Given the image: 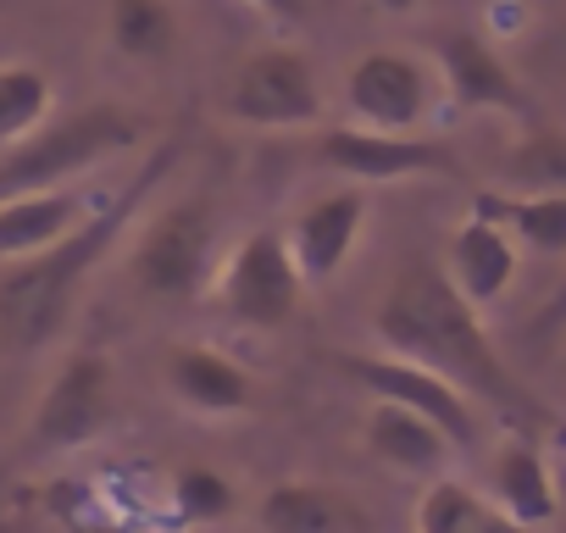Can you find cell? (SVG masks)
Segmentation results:
<instances>
[{
	"label": "cell",
	"instance_id": "obj_24",
	"mask_svg": "<svg viewBox=\"0 0 566 533\" xmlns=\"http://www.w3.org/2000/svg\"><path fill=\"white\" fill-rule=\"evenodd\" d=\"M172 505L184 522H222L233 511V483L211 467H184L172 478Z\"/></svg>",
	"mask_w": 566,
	"mask_h": 533
},
{
	"label": "cell",
	"instance_id": "obj_9",
	"mask_svg": "<svg viewBox=\"0 0 566 533\" xmlns=\"http://www.w3.org/2000/svg\"><path fill=\"white\" fill-rule=\"evenodd\" d=\"M334 367L345 378H356L367 389V400H395V406L428 417L455 450L478 445V411L450 378H439V373H428L406 356H389V351L384 356H334Z\"/></svg>",
	"mask_w": 566,
	"mask_h": 533
},
{
	"label": "cell",
	"instance_id": "obj_3",
	"mask_svg": "<svg viewBox=\"0 0 566 533\" xmlns=\"http://www.w3.org/2000/svg\"><path fill=\"white\" fill-rule=\"evenodd\" d=\"M139 134H145V123L128 106H84L67 117H45L34 134H23L0 156V200L29 195V189L78 184L90 167L139 145Z\"/></svg>",
	"mask_w": 566,
	"mask_h": 533
},
{
	"label": "cell",
	"instance_id": "obj_5",
	"mask_svg": "<svg viewBox=\"0 0 566 533\" xmlns=\"http://www.w3.org/2000/svg\"><path fill=\"white\" fill-rule=\"evenodd\" d=\"M128 273H134L139 295H150V301H195V295H206L211 273H217V239H211L206 200H178V206L156 211L139 228Z\"/></svg>",
	"mask_w": 566,
	"mask_h": 533
},
{
	"label": "cell",
	"instance_id": "obj_6",
	"mask_svg": "<svg viewBox=\"0 0 566 533\" xmlns=\"http://www.w3.org/2000/svg\"><path fill=\"white\" fill-rule=\"evenodd\" d=\"M222 112L244 128H312L323 123V84L306 51H255L228 79Z\"/></svg>",
	"mask_w": 566,
	"mask_h": 533
},
{
	"label": "cell",
	"instance_id": "obj_8",
	"mask_svg": "<svg viewBox=\"0 0 566 533\" xmlns=\"http://www.w3.org/2000/svg\"><path fill=\"white\" fill-rule=\"evenodd\" d=\"M317 161L350 184H411V178H455L461 161L422 139V134H384V128H361V123H345V128H328L317 134Z\"/></svg>",
	"mask_w": 566,
	"mask_h": 533
},
{
	"label": "cell",
	"instance_id": "obj_13",
	"mask_svg": "<svg viewBox=\"0 0 566 533\" xmlns=\"http://www.w3.org/2000/svg\"><path fill=\"white\" fill-rule=\"evenodd\" d=\"M444 279L461 290V301H472L478 312H489L494 301H505V290L516 284V266H522V244L494 222V217H467L455 233H450V250H444Z\"/></svg>",
	"mask_w": 566,
	"mask_h": 533
},
{
	"label": "cell",
	"instance_id": "obj_22",
	"mask_svg": "<svg viewBox=\"0 0 566 533\" xmlns=\"http://www.w3.org/2000/svg\"><path fill=\"white\" fill-rule=\"evenodd\" d=\"M500 189L511 195L566 189V128H527L500 161Z\"/></svg>",
	"mask_w": 566,
	"mask_h": 533
},
{
	"label": "cell",
	"instance_id": "obj_12",
	"mask_svg": "<svg viewBox=\"0 0 566 533\" xmlns=\"http://www.w3.org/2000/svg\"><path fill=\"white\" fill-rule=\"evenodd\" d=\"M433 62H439V84L444 95L461 106V112H500V117H533V101L522 90V79L500 62V51L467 29L455 34H439L433 45Z\"/></svg>",
	"mask_w": 566,
	"mask_h": 533
},
{
	"label": "cell",
	"instance_id": "obj_19",
	"mask_svg": "<svg viewBox=\"0 0 566 533\" xmlns=\"http://www.w3.org/2000/svg\"><path fill=\"white\" fill-rule=\"evenodd\" d=\"M489 483H494V500H500L522 527H544V522L560 511V494H555L549 461H544L538 445H527V439H511V445L494 456Z\"/></svg>",
	"mask_w": 566,
	"mask_h": 533
},
{
	"label": "cell",
	"instance_id": "obj_1",
	"mask_svg": "<svg viewBox=\"0 0 566 533\" xmlns=\"http://www.w3.org/2000/svg\"><path fill=\"white\" fill-rule=\"evenodd\" d=\"M373 334L389 356H406L439 378H450L467 400H489L505 417H538L533 395L516 384L505 356L494 351L483 312L461 301V290L444 279V266L433 255H411L389 290L373 306Z\"/></svg>",
	"mask_w": 566,
	"mask_h": 533
},
{
	"label": "cell",
	"instance_id": "obj_16",
	"mask_svg": "<svg viewBox=\"0 0 566 533\" xmlns=\"http://www.w3.org/2000/svg\"><path fill=\"white\" fill-rule=\"evenodd\" d=\"M90 206L95 200L78 184L7 195V200H0V261H18V255H34V250L56 244L62 233H73L90 217Z\"/></svg>",
	"mask_w": 566,
	"mask_h": 533
},
{
	"label": "cell",
	"instance_id": "obj_4",
	"mask_svg": "<svg viewBox=\"0 0 566 533\" xmlns=\"http://www.w3.org/2000/svg\"><path fill=\"white\" fill-rule=\"evenodd\" d=\"M206 295L239 328H255V334L290 328L301 301H306V279L295 273V255H290V244H283V228H250L222 255Z\"/></svg>",
	"mask_w": 566,
	"mask_h": 533
},
{
	"label": "cell",
	"instance_id": "obj_20",
	"mask_svg": "<svg viewBox=\"0 0 566 533\" xmlns=\"http://www.w3.org/2000/svg\"><path fill=\"white\" fill-rule=\"evenodd\" d=\"M478 217H494L516 244L538 255H566V189L555 195H511V189H478L472 195Z\"/></svg>",
	"mask_w": 566,
	"mask_h": 533
},
{
	"label": "cell",
	"instance_id": "obj_7",
	"mask_svg": "<svg viewBox=\"0 0 566 533\" xmlns=\"http://www.w3.org/2000/svg\"><path fill=\"white\" fill-rule=\"evenodd\" d=\"M112 406H117V395H112V362L101 351H78L45 384V395L34 406V422H29V445L45 450V456L84 450L90 439L106 433Z\"/></svg>",
	"mask_w": 566,
	"mask_h": 533
},
{
	"label": "cell",
	"instance_id": "obj_17",
	"mask_svg": "<svg viewBox=\"0 0 566 533\" xmlns=\"http://www.w3.org/2000/svg\"><path fill=\"white\" fill-rule=\"evenodd\" d=\"M361 445H367L384 467H395V472H422V478H439L444 461L455 456V445H450L428 417H417V411H406V406H395V400H373V406H367V417H361Z\"/></svg>",
	"mask_w": 566,
	"mask_h": 533
},
{
	"label": "cell",
	"instance_id": "obj_2",
	"mask_svg": "<svg viewBox=\"0 0 566 533\" xmlns=\"http://www.w3.org/2000/svg\"><path fill=\"white\" fill-rule=\"evenodd\" d=\"M178 161L172 145H161L139 173L134 184H123L112 200L90 206V217L62 233L56 244L34 250V255H18V261H0L7 273H0V339L12 351H45L78 312V295L90 284V273L101 266V255L117 244L123 222H134V211L145 206V195L156 189V178Z\"/></svg>",
	"mask_w": 566,
	"mask_h": 533
},
{
	"label": "cell",
	"instance_id": "obj_14",
	"mask_svg": "<svg viewBox=\"0 0 566 533\" xmlns=\"http://www.w3.org/2000/svg\"><path fill=\"white\" fill-rule=\"evenodd\" d=\"M167 384L200 417H244L255 406V378L233 356H222L217 345H172Z\"/></svg>",
	"mask_w": 566,
	"mask_h": 533
},
{
	"label": "cell",
	"instance_id": "obj_10",
	"mask_svg": "<svg viewBox=\"0 0 566 533\" xmlns=\"http://www.w3.org/2000/svg\"><path fill=\"white\" fill-rule=\"evenodd\" d=\"M345 95H350V112L361 128H384V134H417L433 112V73L406 56V51H367L350 79H345Z\"/></svg>",
	"mask_w": 566,
	"mask_h": 533
},
{
	"label": "cell",
	"instance_id": "obj_15",
	"mask_svg": "<svg viewBox=\"0 0 566 533\" xmlns=\"http://www.w3.org/2000/svg\"><path fill=\"white\" fill-rule=\"evenodd\" d=\"M261 533H373V522L339 483L283 478L261 494Z\"/></svg>",
	"mask_w": 566,
	"mask_h": 533
},
{
	"label": "cell",
	"instance_id": "obj_18",
	"mask_svg": "<svg viewBox=\"0 0 566 533\" xmlns=\"http://www.w3.org/2000/svg\"><path fill=\"white\" fill-rule=\"evenodd\" d=\"M417 533H533L494 494H478L461 478H433L417 500Z\"/></svg>",
	"mask_w": 566,
	"mask_h": 533
},
{
	"label": "cell",
	"instance_id": "obj_21",
	"mask_svg": "<svg viewBox=\"0 0 566 533\" xmlns=\"http://www.w3.org/2000/svg\"><path fill=\"white\" fill-rule=\"evenodd\" d=\"M106 40L123 62H167L184 40V18L172 0H112Z\"/></svg>",
	"mask_w": 566,
	"mask_h": 533
},
{
	"label": "cell",
	"instance_id": "obj_26",
	"mask_svg": "<svg viewBox=\"0 0 566 533\" xmlns=\"http://www.w3.org/2000/svg\"><path fill=\"white\" fill-rule=\"evenodd\" d=\"M533 334H566V284L544 301V312L533 317Z\"/></svg>",
	"mask_w": 566,
	"mask_h": 533
},
{
	"label": "cell",
	"instance_id": "obj_25",
	"mask_svg": "<svg viewBox=\"0 0 566 533\" xmlns=\"http://www.w3.org/2000/svg\"><path fill=\"white\" fill-rule=\"evenodd\" d=\"M244 7H250V12H261L266 23H283V29L306 18V0H244Z\"/></svg>",
	"mask_w": 566,
	"mask_h": 533
},
{
	"label": "cell",
	"instance_id": "obj_23",
	"mask_svg": "<svg viewBox=\"0 0 566 533\" xmlns=\"http://www.w3.org/2000/svg\"><path fill=\"white\" fill-rule=\"evenodd\" d=\"M56 106V84L51 73L29 67V62H7L0 67V145H18L23 134H34Z\"/></svg>",
	"mask_w": 566,
	"mask_h": 533
},
{
	"label": "cell",
	"instance_id": "obj_11",
	"mask_svg": "<svg viewBox=\"0 0 566 533\" xmlns=\"http://www.w3.org/2000/svg\"><path fill=\"white\" fill-rule=\"evenodd\" d=\"M361 228H367V189L361 184H339V189L306 200L283 222V244H290L306 290H323L345 273L350 250L361 244Z\"/></svg>",
	"mask_w": 566,
	"mask_h": 533
},
{
	"label": "cell",
	"instance_id": "obj_27",
	"mask_svg": "<svg viewBox=\"0 0 566 533\" xmlns=\"http://www.w3.org/2000/svg\"><path fill=\"white\" fill-rule=\"evenodd\" d=\"M373 7H378V12H417L422 0H373Z\"/></svg>",
	"mask_w": 566,
	"mask_h": 533
}]
</instances>
